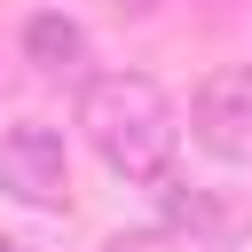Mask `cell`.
I'll use <instances>...</instances> for the list:
<instances>
[{"label": "cell", "mask_w": 252, "mask_h": 252, "mask_svg": "<svg viewBox=\"0 0 252 252\" xmlns=\"http://www.w3.org/2000/svg\"><path fill=\"white\" fill-rule=\"evenodd\" d=\"M0 189L24 205H63V189H71L63 134L55 126H8L0 134Z\"/></svg>", "instance_id": "obj_3"}, {"label": "cell", "mask_w": 252, "mask_h": 252, "mask_svg": "<svg viewBox=\"0 0 252 252\" xmlns=\"http://www.w3.org/2000/svg\"><path fill=\"white\" fill-rule=\"evenodd\" d=\"M110 252H165V236H118Z\"/></svg>", "instance_id": "obj_5"}, {"label": "cell", "mask_w": 252, "mask_h": 252, "mask_svg": "<svg viewBox=\"0 0 252 252\" xmlns=\"http://www.w3.org/2000/svg\"><path fill=\"white\" fill-rule=\"evenodd\" d=\"M0 252H32V244H0Z\"/></svg>", "instance_id": "obj_7"}, {"label": "cell", "mask_w": 252, "mask_h": 252, "mask_svg": "<svg viewBox=\"0 0 252 252\" xmlns=\"http://www.w3.org/2000/svg\"><path fill=\"white\" fill-rule=\"evenodd\" d=\"M79 126H87L94 158H102L118 181H165L181 126H173V102H165V87H158L150 71H102V79H87Z\"/></svg>", "instance_id": "obj_1"}, {"label": "cell", "mask_w": 252, "mask_h": 252, "mask_svg": "<svg viewBox=\"0 0 252 252\" xmlns=\"http://www.w3.org/2000/svg\"><path fill=\"white\" fill-rule=\"evenodd\" d=\"M118 8H134V16H142V8H158V0H118Z\"/></svg>", "instance_id": "obj_6"}, {"label": "cell", "mask_w": 252, "mask_h": 252, "mask_svg": "<svg viewBox=\"0 0 252 252\" xmlns=\"http://www.w3.org/2000/svg\"><path fill=\"white\" fill-rule=\"evenodd\" d=\"M24 55H32L39 71H71V63L87 55V32H79L71 16H32V24H24Z\"/></svg>", "instance_id": "obj_4"}, {"label": "cell", "mask_w": 252, "mask_h": 252, "mask_svg": "<svg viewBox=\"0 0 252 252\" xmlns=\"http://www.w3.org/2000/svg\"><path fill=\"white\" fill-rule=\"evenodd\" d=\"M189 134H197L213 158L252 165V63L213 71V79L197 87V102H189Z\"/></svg>", "instance_id": "obj_2"}]
</instances>
